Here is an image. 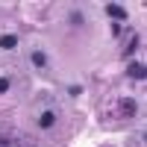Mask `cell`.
I'll list each match as a JSON object with an SVG mask.
<instances>
[{
  "instance_id": "277c9868",
  "label": "cell",
  "mask_w": 147,
  "mask_h": 147,
  "mask_svg": "<svg viewBox=\"0 0 147 147\" xmlns=\"http://www.w3.org/2000/svg\"><path fill=\"white\" fill-rule=\"evenodd\" d=\"M15 44H18V38H15V35H3V38H0V47H3V50H12Z\"/></svg>"
},
{
  "instance_id": "8992f818",
  "label": "cell",
  "mask_w": 147,
  "mask_h": 147,
  "mask_svg": "<svg viewBox=\"0 0 147 147\" xmlns=\"http://www.w3.org/2000/svg\"><path fill=\"white\" fill-rule=\"evenodd\" d=\"M6 88H9V80H6V77H0V94H3Z\"/></svg>"
},
{
  "instance_id": "5b68a950",
  "label": "cell",
  "mask_w": 147,
  "mask_h": 147,
  "mask_svg": "<svg viewBox=\"0 0 147 147\" xmlns=\"http://www.w3.org/2000/svg\"><path fill=\"white\" fill-rule=\"evenodd\" d=\"M32 65H38V68H44V65H47V56H44L41 50H38V53H32Z\"/></svg>"
},
{
  "instance_id": "6da1fadb",
  "label": "cell",
  "mask_w": 147,
  "mask_h": 147,
  "mask_svg": "<svg viewBox=\"0 0 147 147\" xmlns=\"http://www.w3.org/2000/svg\"><path fill=\"white\" fill-rule=\"evenodd\" d=\"M106 12H109V15H112V18H127L124 6H118V3H109V6H106Z\"/></svg>"
},
{
  "instance_id": "3957f363",
  "label": "cell",
  "mask_w": 147,
  "mask_h": 147,
  "mask_svg": "<svg viewBox=\"0 0 147 147\" xmlns=\"http://www.w3.org/2000/svg\"><path fill=\"white\" fill-rule=\"evenodd\" d=\"M129 77L144 80V65H141V62H132V65H129Z\"/></svg>"
},
{
  "instance_id": "7a4b0ae2",
  "label": "cell",
  "mask_w": 147,
  "mask_h": 147,
  "mask_svg": "<svg viewBox=\"0 0 147 147\" xmlns=\"http://www.w3.org/2000/svg\"><path fill=\"white\" fill-rule=\"evenodd\" d=\"M38 124H41V129H50V127L56 124V115H53V112H44V115H41V121H38Z\"/></svg>"
}]
</instances>
